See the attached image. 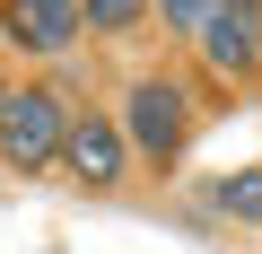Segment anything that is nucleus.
<instances>
[{
  "label": "nucleus",
  "instance_id": "obj_7",
  "mask_svg": "<svg viewBox=\"0 0 262 254\" xmlns=\"http://www.w3.org/2000/svg\"><path fill=\"white\" fill-rule=\"evenodd\" d=\"M79 9H88V35H131L158 0H79Z\"/></svg>",
  "mask_w": 262,
  "mask_h": 254
},
{
  "label": "nucleus",
  "instance_id": "obj_3",
  "mask_svg": "<svg viewBox=\"0 0 262 254\" xmlns=\"http://www.w3.org/2000/svg\"><path fill=\"white\" fill-rule=\"evenodd\" d=\"M192 44H201V62H210V70H227V79L262 70V0H219L210 27H201Z\"/></svg>",
  "mask_w": 262,
  "mask_h": 254
},
{
  "label": "nucleus",
  "instance_id": "obj_6",
  "mask_svg": "<svg viewBox=\"0 0 262 254\" xmlns=\"http://www.w3.org/2000/svg\"><path fill=\"white\" fill-rule=\"evenodd\" d=\"M210 210H219V219H245V228H262V167H236V175H219Z\"/></svg>",
  "mask_w": 262,
  "mask_h": 254
},
{
  "label": "nucleus",
  "instance_id": "obj_2",
  "mask_svg": "<svg viewBox=\"0 0 262 254\" xmlns=\"http://www.w3.org/2000/svg\"><path fill=\"white\" fill-rule=\"evenodd\" d=\"M122 132H131V158H149V167H175V158L192 149V96H184L166 70L131 79V96H122Z\"/></svg>",
  "mask_w": 262,
  "mask_h": 254
},
{
  "label": "nucleus",
  "instance_id": "obj_4",
  "mask_svg": "<svg viewBox=\"0 0 262 254\" xmlns=\"http://www.w3.org/2000/svg\"><path fill=\"white\" fill-rule=\"evenodd\" d=\"M0 35L18 53H70L88 35V9L79 0H0Z\"/></svg>",
  "mask_w": 262,
  "mask_h": 254
},
{
  "label": "nucleus",
  "instance_id": "obj_1",
  "mask_svg": "<svg viewBox=\"0 0 262 254\" xmlns=\"http://www.w3.org/2000/svg\"><path fill=\"white\" fill-rule=\"evenodd\" d=\"M70 105H61V88H44V79H27V88H9L0 96V158H9L18 175H35V167H53L61 149H70Z\"/></svg>",
  "mask_w": 262,
  "mask_h": 254
},
{
  "label": "nucleus",
  "instance_id": "obj_8",
  "mask_svg": "<svg viewBox=\"0 0 262 254\" xmlns=\"http://www.w3.org/2000/svg\"><path fill=\"white\" fill-rule=\"evenodd\" d=\"M210 9H219V0H158V18H166L175 35H201V27H210Z\"/></svg>",
  "mask_w": 262,
  "mask_h": 254
},
{
  "label": "nucleus",
  "instance_id": "obj_5",
  "mask_svg": "<svg viewBox=\"0 0 262 254\" xmlns=\"http://www.w3.org/2000/svg\"><path fill=\"white\" fill-rule=\"evenodd\" d=\"M61 167H70L88 193H114V184H122V167H131V132H122V123H105V114H79V123H70Z\"/></svg>",
  "mask_w": 262,
  "mask_h": 254
}]
</instances>
